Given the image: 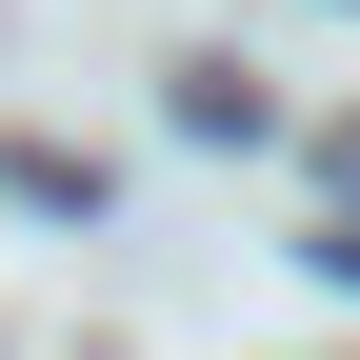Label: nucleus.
<instances>
[{
	"label": "nucleus",
	"mask_w": 360,
	"mask_h": 360,
	"mask_svg": "<svg viewBox=\"0 0 360 360\" xmlns=\"http://www.w3.org/2000/svg\"><path fill=\"white\" fill-rule=\"evenodd\" d=\"M321 281H360V200H340V220H321Z\"/></svg>",
	"instance_id": "f257e3e1"
},
{
	"label": "nucleus",
	"mask_w": 360,
	"mask_h": 360,
	"mask_svg": "<svg viewBox=\"0 0 360 360\" xmlns=\"http://www.w3.org/2000/svg\"><path fill=\"white\" fill-rule=\"evenodd\" d=\"M340 200H360V141H340Z\"/></svg>",
	"instance_id": "f03ea898"
}]
</instances>
